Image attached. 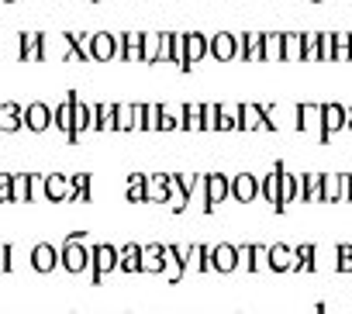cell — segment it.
Returning a JSON list of instances; mask_svg holds the SVG:
<instances>
[{
  "label": "cell",
  "instance_id": "obj_1",
  "mask_svg": "<svg viewBox=\"0 0 352 314\" xmlns=\"http://www.w3.org/2000/svg\"><path fill=\"white\" fill-rule=\"evenodd\" d=\"M80 238H83V235H69L66 245L59 249V266H63L66 273H83V269H90V249H87Z\"/></svg>",
  "mask_w": 352,
  "mask_h": 314
},
{
  "label": "cell",
  "instance_id": "obj_2",
  "mask_svg": "<svg viewBox=\"0 0 352 314\" xmlns=\"http://www.w3.org/2000/svg\"><path fill=\"white\" fill-rule=\"evenodd\" d=\"M180 45H184V66H180V73H190V66H197L208 56V35L204 32H180Z\"/></svg>",
  "mask_w": 352,
  "mask_h": 314
},
{
  "label": "cell",
  "instance_id": "obj_3",
  "mask_svg": "<svg viewBox=\"0 0 352 314\" xmlns=\"http://www.w3.org/2000/svg\"><path fill=\"white\" fill-rule=\"evenodd\" d=\"M87 52H90L94 63H111V59H118V35H111V32H94V35L87 38Z\"/></svg>",
  "mask_w": 352,
  "mask_h": 314
},
{
  "label": "cell",
  "instance_id": "obj_4",
  "mask_svg": "<svg viewBox=\"0 0 352 314\" xmlns=\"http://www.w3.org/2000/svg\"><path fill=\"white\" fill-rule=\"evenodd\" d=\"M90 266H94V283H104V276L118 269V249L107 245V242L104 245H94L90 249Z\"/></svg>",
  "mask_w": 352,
  "mask_h": 314
},
{
  "label": "cell",
  "instance_id": "obj_5",
  "mask_svg": "<svg viewBox=\"0 0 352 314\" xmlns=\"http://www.w3.org/2000/svg\"><path fill=\"white\" fill-rule=\"evenodd\" d=\"M208 56H214L218 63H232V59H239V35H232V32H218V35H211V38H208Z\"/></svg>",
  "mask_w": 352,
  "mask_h": 314
},
{
  "label": "cell",
  "instance_id": "obj_6",
  "mask_svg": "<svg viewBox=\"0 0 352 314\" xmlns=\"http://www.w3.org/2000/svg\"><path fill=\"white\" fill-rule=\"evenodd\" d=\"M338 131H345V107L342 104H321V142H331Z\"/></svg>",
  "mask_w": 352,
  "mask_h": 314
},
{
  "label": "cell",
  "instance_id": "obj_7",
  "mask_svg": "<svg viewBox=\"0 0 352 314\" xmlns=\"http://www.w3.org/2000/svg\"><path fill=\"white\" fill-rule=\"evenodd\" d=\"M21 121H25L28 131H49L52 128V107L45 100H32V104H25Z\"/></svg>",
  "mask_w": 352,
  "mask_h": 314
},
{
  "label": "cell",
  "instance_id": "obj_8",
  "mask_svg": "<svg viewBox=\"0 0 352 314\" xmlns=\"http://www.w3.org/2000/svg\"><path fill=\"white\" fill-rule=\"evenodd\" d=\"M69 97V104H73V142H80V135L83 131H90V121H94V107L76 93V90H69L66 93Z\"/></svg>",
  "mask_w": 352,
  "mask_h": 314
},
{
  "label": "cell",
  "instance_id": "obj_9",
  "mask_svg": "<svg viewBox=\"0 0 352 314\" xmlns=\"http://www.w3.org/2000/svg\"><path fill=\"white\" fill-rule=\"evenodd\" d=\"M204 190H208V201H204V211H214L221 201H228V190H232V180L225 173H208L204 177Z\"/></svg>",
  "mask_w": 352,
  "mask_h": 314
},
{
  "label": "cell",
  "instance_id": "obj_10",
  "mask_svg": "<svg viewBox=\"0 0 352 314\" xmlns=\"http://www.w3.org/2000/svg\"><path fill=\"white\" fill-rule=\"evenodd\" d=\"M294 117H297V131H314L318 142H321V104L304 100V104H297Z\"/></svg>",
  "mask_w": 352,
  "mask_h": 314
},
{
  "label": "cell",
  "instance_id": "obj_11",
  "mask_svg": "<svg viewBox=\"0 0 352 314\" xmlns=\"http://www.w3.org/2000/svg\"><path fill=\"white\" fill-rule=\"evenodd\" d=\"M228 197H235L239 204H252V201L259 197V177H252V173H239V177H232V190H228Z\"/></svg>",
  "mask_w": 352,
  "mask_h": 314
},
{
  "label": "cell",
  "instance_id": "obj_12",
  "mask_svg": "<svg viewBox=\"0 0 352 314\" xmlns=\"http://www.w3.org/2000/svg\"><path fill=\"white\" fill-rule=\"evenodd\" d=\"M56 266H59V249L52 242H38L32 249V269L35 273H52Z\"/></svg>",
  "mask_w": 352,
  "mask_h": 314
},
{
  "label": "cell",
  "instance_id": "obj_13",
  "mask_svg": "<svg viewBox=\"0 0 352 314\" xmlns=\"http://www.w3.org/2000/svg\"><path fill=\"white\" fill-rule=\"evenodd\" d=\"M211 269H218V273L239 269V245H228V242L211 245Z\"/></svg>",
  "mask_w": 352,
  "mask_h": 314
},
{
  "label": "cell",
  "instance_id": "obj_14",
  "mask_svg": "<svg viewBox=\"0 0 352 314\" xmlns=\"http://www.w3.org/2000/svg\"><path fill=\"white\" fill-rule=\"evenodd\" d=\"M118 59L121 63H142V32H121L118 35Z\"/></svg>",
  "mask_w": 352,
  "mask_h": 314
},
{
  "label": "cell",
  "instance_id": "obj_15",
  "mask_svg": "<svg viewBox=\"0 0 352 314\" xmlns=\"http://www.w3.org/2000/svg\"><path fill=\"white\" fill-rule=\"evenodd\" d=\"M239 59L263 63V32H242L239 35Z\"/></svg>",
  "mask_w": 352,
  "mask_h": 314
},
{
  "label": "cell",
  "instance_id": "obj_16",
  "mask_svg": "<svg viewBox=\"0 0 352 314\" xmlns=\"http://www.w3.org/2000/svg\"><path fill=\"white\" fill-rule=\"evenodd\" d=\"M94 107V121H90V131H114V114H118V100H100V104H90Z\"/></svg>",
  "mask_w": 352,
  "mask_h": 314
},
{
  "label": "cell",
  "instance_id": "obj_17",
  "mask_svg": "<svg viewBox=\"0 0 352 314\" xmlns=\"http://www.w3.org/2000/svg\"><path fill=\"white\" fill-rule=\"evenodd\" d=\"M280 170H283V163H276V166L259 180V194H263L266 204H273V211H280Z\"/></svg>",
  "mask_w": 352,
  "mask_h": 314
},
{
  "label": "cell",
  "instance_id": "obj_18",
  "mask_svg": "<svg viewBox=\"0 0 352 314\" xmlns=\"http://www.w3.org/2000/svg\"><path fill=\"white\" fill-rule=\"evenodd\" d=\"M21 114H25V107L18 100H4L0 104V131H21L25 128Z\"/></svg>",
  "mask_w": 352,
  "mask_h": 314
},
{
  "label": "cell",
  "instance_id": "obj_19",
  "mask_svg": "<svg viewBox=\"0 0 352 314\" xmlns=\"http://www.w3.org/2000/svg\"><path fill=\"white\" fill-rule=\"evenodd\" d=\"M42 194L49 197V201H66L69 197V177H63V173H49V177H42Z\"/></svg>",
  "mask_w": 352,
  "mask_h": 314
},
{
  "label": "cell",
  "instance_id": "obj_20",
  "mask_svg": "<svg viewBox=\"0 0 352 314\" xmlns=\"http://www.w3.org/2000/svg\"><path fill=\"white\" fill-rule=\"evenodd\" d=\"M266 262L273 273H290L294 269V249L290 245H270L266 249Z\"/></svg>",
  "mask_w": 352,
  "mask_h": 314
},
{
  "label": "cell",
  "instance_id": "obj_21",
  "mask_svg": "<svg viewBox=\"0 0 352 314\" xmlns=\"http://www.w3.org/2000/svg\"><path fill=\"white\" fill-rule=\"evenodd\" d=\"M38 42H42V32H21L18 35V59L21 63H42L38 59Z\"/></svg>",
  "mask_w": 352,
  "mask_h": 314
},
{
  "label": "cell",
  "instance_id": "obj_22",
  "mask_svg": "<svg viewBox=\"0 0 352 314\" xmlns=\"http://www.w3.org/2000/svg\"><path fill=\"white\" fill-rule=\"evenodd\" d=\"M300 197V177L280 170V211H287V204H294Z\"/></svg>",
  "mask_w": 352,
  "mask_h": 314
},
{
  "label": "cell",
  "instance_id": "obj_23",
  "mask_svg": "<svg viewBox=\"0 0 352 314\" xmlns=\"http://www.w3.org/2000/svg\"><path fill=\"white\" fill-rule=\"evenodd\" d=\"M118 269L121 273H142V245H121L118 249Z\"/></svg>",
  "mask_w": 352,
  "mask_h": 314
},
{
  "label": "cell",
  "instance_id": "obj_24",
  "mask_svg": "<svg viewBox=\"0 0 352 314\" xmlns=\"http://www.w3.org/2000/svg\"><path fill=\"white\" fill-rule=\"evenodd\" d=\"M263 63H283V32H263Z\"/></svg>",
  "mask_w": 352,
  "mask_h": 314
},
{
  "label": "cell",
  "instance_id": "obj_25",
  "mask_svg": "<svg viewBox=\"0 0 352 314\" xmlns=\"http://www.w3.org/2000/svg\"><path fill=\"white\" fill-rule=\"evenodd\" d=\"M52 124L73 142V104H69V97H66L59 107H52Z\"/></svg>",
  "mask_w": 352,
  "mask_h": 314
},
{
  "label": "cell",
  "instance_id": "obj_26",
  "mask_svg": "<svg viewBox=\"0 0 352 314\" xmlns=\"http://www.w3.org/2000/svg\"><path fill=\"white\" fill-rule=\"evenodd\" d=\"M321 201L324 204L342 201V173H321Z\"/></svg>",
  "mask_w": 352,
  "mask_h": 314
},
{
  "label": "cell",
  "instance_id": "obj_27",
  "mask_svg": "<svg viewBox=\"0 0 352 314\" xmlns=\"http://www.w3.org/2000/svg\"><path fill=\"white\" fill-rule=\"evenodd\" d=\"M300 201H321V173H300Z\"/></svg>",
  "mask_w": 352,
  "mask_h": 314
},
{
  "label": "cell",
  "instance_id": "obj_28",
  "mask_svg": "<svg viewBox=\"0 0 352 314\" xmlns=\"http://www.w3.org/2000/svg\"><path fill=\"white\" fill-rule=\"evenodd\" d=\"M331 63H352V32H335Z\"/></svg>",
  "mask_w": 352,
  "mask_h": 314
},
{
  "label": "cell",
  "instance_id": "obj_29",
  "mask_svg": "<svg viewBox=\"0 0 352 314\" xmlns=\"http://www.w3.org/2000/svg\"><path fill=\"white\" fill-rule=\"evenodd\" d=\"M142 273H162V245L142 249Z\"/></svg>",
  "mask_w": 352,
  "mask_h": 314
},
{
  "label": "cell",
  "instance_id": "obj_30",
  "mask_svg": "<svg viewBox=\"0 0 352 314\" xmlns=\"http://www.w3.org/2000/svg\"><path fill=\"white\" fill-rule=\"evenodd\" d=\"M155 56H159V32H142V63L155 66Z\"/></svg>",
  "mask_w": 352,
  "mask_h": 314
},
{
  "label": "cell",
  "instance_id": "obj_31",
  "mask_svg": "<svg viewBox=\"0 0 352 314\" xmlns=\"http://www.w3.org/2000/svg\"><path fill=\"white\" fill-rule=\"evenodd\" d=\"M300 32H283V59L287 63H300Z\"/></svg>",
  "mask_w": 352,
  "mask_h": 314
},
{
  "label": "cell",
  "instance_id": "obj_32",
  "mask_svg": "<svg viewBox=\"0 0 352 314\" xmlns=\"http://www.w3.org/2000/svg\"><path fill=\"white\" fill-rule=\"evenodd\" d=\"M300 63H318V32H300Z\"/></svg>",
  "mask_w": 352,
  "mask_h": 314
},
{
  "label": "cell",
  "instance_id": "obj_33",
  "mask_svg": "<svg viewBox=\"0 0 352 314\" xmlns=\"http://www.w3.org/2000/svg\"><path fill=\"white\" fill-rule=\"evenodd\" d=\"M218 104H221V100L201 104V131H218Z\"/></svg>",
  "mask_w": 352,
  "mask_h": 314
},
{
  "label": "cell",
  "instance_id": "obj_34",
  "mask_svg": "<svg viewBox=\"0 0 352 314\" xmlns=\"http://www.w3.org/2000/svg\"><path fill=\"white\" fill-rule=\"evenodd\" d=\"M335 52V32H318V63H331Z\"/></svg>",
  "mask_w": 352,
  "mask_h": 314
},
{
  "label": "cell",
  "instance_id": "obj_35",
  "mask_svg": "<svg viewBox=\"0 0 352 314\" xmlns=\"http://www.w3.org/2000/svg\"><path fill=\"white\" fill-rule=\"evenodd\" d=\"M124 197H128L131 204H135V201H138V204L145 201V177H142V173H131V177H128V190H124Z\"/></svg>",
  "mask_w": 352,
  "mask_h": 314
},
{
  "label": "cell",
  "instance_id": "obj_36",
  "mask_svg": "<svg viewBox=\"0 0 352 314\" xmlns=\"http://www.w3.org/2000/svg\"><path fill=\"white\" fill-rule=\"evenodd\" d=\"M159 111H162V104H159V100H148V104H145V114H142V131H155V128H159Z\"/></svg>",
  "mask_w": 352,
  "mask_h": 314
},
{
  "label": "cell",
  "instance_id": "obj_37",
  "mask_svg": "<svg viewBox=\"0 0 352 314\" xmlns=\"http://www.w3.org/2000/svg\"><path fill=\"white\" fill-rule=\"evenodd\" d=\"M335 269L338 273H352V245H338L335 249Z\"/></svg>",
  "mask_w": 352,
  "mask_h": 314
},
{
  "label": "cell",
  "instance_id": "obj_38",
  "mask_svg": "<svg viewBox=\"0 0 352 314\" xmlns=\"http://www.w3.org/2000/svg\"><path fill=\"white\" fill-rule=\"evenodd\" d=\"M345 128L352 131V107H345Z\"/></svg>",
  "mask_w": 352,
  "mask_h": 314
}]
</instances>
